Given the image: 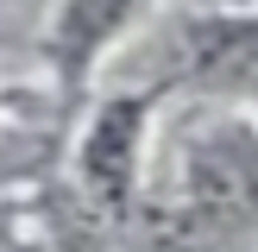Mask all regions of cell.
<instances>
[{"instance_id": "1", "label": "cell", "mask_w": 258, "mask_h": 252, "mask_svg": "<svg viewBox=\"0 0 258 252\" xmlns=\"http://www.w3.org/2000/svg\"><path fill=\"white\" fill-rule=\"evenodd\" d=\"M189 202L208 221H246L258 214V133L214 126L189 151Z\"/></svg>"}, {"instance_id": "2", "label": "cell", "mask_w": 258, "mask_h": 252, "mask_svg": "<svg viewBox=\"0 0 258 252\" xmlns=\"http://www.w3.org/2000/svg\"><path fill=\"white\" fill-rule=\"evenodd\" d=\"M139 139H145V101L120 95L88 120L82 133V189L101 208H126L133 196V170H139Z\"/></svg>"}, {"instance_id": "3", "label": "cell", "mask_w": 258, "mask_h": 252, "mask_svg": "<svg viewBox=\"0 0 258 252\" xmlns=\"http://www.w3.org/2000/svg\"><path fill=\"white\" fill-rule=\"evenodd\" d=\"M133 7H139V0H63L57 32H50L57 63H63V70H82V63L126 25V13H133Z\"/></svg>"}, {"instance_id": "4", "label": "cell", "mask_w": 258, "mask_h": 252, "mask_svg": "<svg viewBox=\"0 0 258 252\" xmlns=\"http://www.w3.org/2000/svg\"><path fill=\"white\" fill-rule=\"evenodd\" d=\"M189 63L202 76H252L258 82V19H208L189 32Z\"/></svg>"}]
</instances>
